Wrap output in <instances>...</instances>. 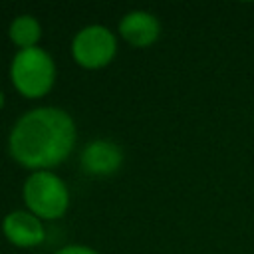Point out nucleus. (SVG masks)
Returning a JSON list of instances; mask_svg holds the SVG:
<instances>
[{
  "mask_svg": "<svg viewBox=\"0 0 254 254\" xmlns=\"http://www.w3.org/2000/svg\"><path fill=\"white\" fill-rule=\"evenodd\" d=\"M77 129L71 115L54 105L34 107L12 125L8 153L24 169L52 171L73 151Z\"/></svg>",
  "mask_w": 254,
  "mask_h": 254,
  "instance_id": "f257e3e1",
  "label": "nucleus"
},
{
  "mask_svg": "<svg viewBox=\"0 0 254 254\" xmlns=\"http://www.w3.org/2000/svg\"><path fill=\"white\" fill-rule=\"evenodd\" d=\"M10 79L14 89L26 99L48 95L56 83L54 58L40 46L18 50L10 64Z\"/></svg>",
  "mask_w": 254,
  "mask_h": 254,
  "instance_id": "f03ea898",
  "label": "nucleus"
},
{
  "mask_svg": "<svg viewBox=\"0 0 254 254\" xmlns=\"http://www.w3.org/2000/svg\"><path fill=\"white\" fill-rule=\"evenodd\" d=\"M26 210L40 220H58L69 208V189L52 171H34L22 185Z\"/></svg>",
  "mask_w": 254,
  "mask_h": 254,
  "instance_id": "7ed1b4c3",
  "label": "nucleus"
},
{
  "mask_svg": "<svg viewBox=\"0 0 254 254\" xmlns=\"http://www.w3.org/2000/svg\"><path fill=\"white\" fill-rule=\"evenodd\" d=\"M117 54V36L101 26L89 24L75 32L71 40V58L73 62L89 71L107 67Z\"/></svg>",
  "mask_w": 254,
  "mask_h": 254,
  "instance_id": "20e7f679",
  "label": "nucleus"
},
{
  "mask_svg": "<svg viewBox=\"0 0 254 254\" xmlns=\"http://www.w3.org/2000/svg\"><path fill=\"white\" fill-rule=\"evenodd\" d=\"M123 165V151L111 139H93L79 155V167L91 177H111Z\"/></svg>",
  "mask_w": 254,
  "mask_h": 254,
  "instance_id": "39448f33",
  "label": "nucleus"
},
{
  "mask_svg": "<svg viewBox=\"0 0 254 254\" xmlns=\"http://www.w3.org/2000/svg\"><path fill=\"white\" fill-rule=\"evenodd\" d=\"M2 234L16 248H36L46 238V226L30 210H12L2 218Z\"/></svg>",
  "mask_w": 254,
  "mask_h": 254,
  "instance_id": "423d86ee",
  "label": "nucleus"
},
{
  "mask_svg": "<svg viewBox=\"0 0 254 254\" xmlns=\"http://www.w3.org/2000/svg\"><path fill=\"white\" fill-rule=\"evenodd\" d=\"M117 32L131 48H149L161 36V22L147 10H131L121 16Z\"/></svg>",
  "mask_w": 254,
  "mask_h": 254,
  "instance_id": "0eeeda50",
  "label": "nucleus"
},
{
  "mask_svg": "<svg viewBox=\"0 0 254 254\" xmlns=\"http://www.w3.org/2000/svg\"><path fill=\"white\" fill-rule=\"evenodd\" d=\"M8 38L18 50L36 48L42 40V24L32 14H20L10 22Z\"/></svg>",
  "mask_w": 254,
  "mask_h": 254,
  "instance_id": "6e6552de",
  "label": "nucleus"
},
{
  "mask_svg": "<svg viewBox=\"0 0 254 254\" xmlns=\"http://www.w3.org/2000/svg\"><path fill=\"white\" fill-rule=\"evenodd\" d=\"M56 254H99V252L85 244H67V246L56 250Z\"/></svg>",
  "mask_w": 254,
  "mask_h": 254,
  "instance_id": "1a4fd4ad",
  "label": "nucleus"
},
{
  "mask_svg": "<svg viewBox=\"0 0 254 254\" xmlns=\"http://www.w3.org/2000/svg\"><path fill=\"white\" fill-rule=\"evenodd\" d=\"M4 103H6V95H4V91L0 89V111H2V107H4Z\"/></svg>",
  "mask_w": 254,
  "mask_h": 254,
  "instance_id": "9d476101",
  "label": "nucleus"
}]
</instances>
